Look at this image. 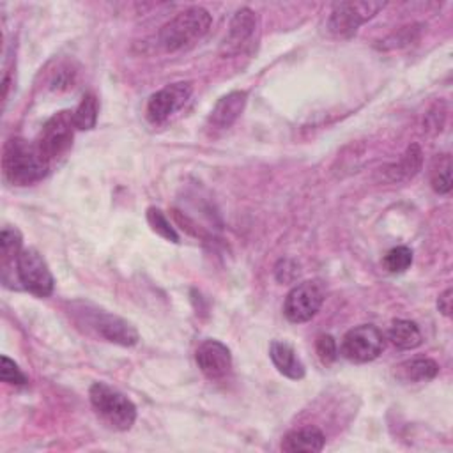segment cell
I'll use <instances>...</instances> for the list:
<instances>
[{
    "mask_svg": "<svg viewBox=\"0 0 453 453\" xmlns=\"http://www.w3.org/2000/svg\"><path fill=\"white\" fill-rule=\"evenodd\" d=\"M2 170L11 184L28 186L48 173L50 161L41 154L35 142L30 143L23 138H11L4 145Z\"/></svg>",
    "mask_w": 453,
    "mask_h": 453,
    "instance_id": "obj_1",
    "label": "cell"
},
{
    "mask_svg": "<svg viewBox=\"0 0 453 453\" xmlns=\"http://www.w3.org/2000/svg\"><path fill=\"white\" fill-rule=\"evenodd\" d=\"M212 16L203 7H188L166 21L157 32L159 46L168 51H182L198 42L211 28Z\"/></svg>",
    "mask_w": 453,
    "mask_h": 453,
    "instance_id": "obj_2",
    "label": "cell"
},
{
    "mask_svg": "<svg viewBox=\"0 0 453 453\" xmlns=\"http://www.w3.org/2000/svg\"><path fill=\"white\" fill-rule=\"evenodd\" d=\"M88 398L96 414L113 430H129L136 421L134 403L119 389L104 384L94 382L88 389Z\"/></svg>",
    "mask_w": 453,
    "mask_h": 453,
    "instance_id": "obj_3",
    "label": "cell"
},
{
    "mask_svg": "<svg viewBox=\"0 0 453 453\" xmlns=\"http://www.w3.org/2000/svg\"><path fill=\"white\" fill-rule=\"evenodd\" d=\"M326 285L320 280H306L292 287L283 301V315L294 324L311 320L322 308Z\"/></svg>",
    "mask_w": 453,
    "mask_h": 453,
    "instance_id": "obj_4",
    "label": "cell"
},
{
    "mask_svg": "<svg viewBox=\"0 0 453 453\" xmlns=\"http://www.w3.org/2000/svg\"><path fill=\"white\" fill-rule=\"evenodd\" d=\"M16 278L18 283L37 297H48L53 294L55 280L53 274L35 248H23L16 258Z\"/></svg>",
    "mask_w": 453,
    "mask_h": 453,
    "instance_id": "obj_5",
    "label": "cell"
},
{
    "mask_svg": "<svg viewBox=\"0 0 453 453\" xmlns=\"http://www.w3.org/2000/svg\"><path fill=\"white\" fill-rule=\"evenodd\" d=\"M384 2H366V0H350L338 2L333 5L327 18V30L334 37H350L357 28L372 19L379 11L384 9Z\"/></svg>",
    "mask_w": 453,
    "mask_h": 453,
    "instance_id": "obj_6",
    "label": "cell"
},
{
    "mask_svg": "<svg viewBox=\"0 0 453 453\" xmlns=\"http://www.w3.org/2000/svg\"><path fill=\"white\" fill-rule=\"evenodd\" d=\"M74 129L76 127L73 122V111H58L44 122L35 140V145L41 154L51 163L69 150V147L73 145Z\"/></svg>",
    "mask_w": 453,
    "mask_h": 453,
    "instance_id": "obj_7",
    "label": "cell"
},
{
    "mask_svg": "<svg viewBox=\"0 0 453 453\" xmlns=\"http://www.w3.org/2000/svg\"><path fill=\"white\" fill-rule=\"evenodd\" d=\"M386 338L373 324H361L349 329L342 338V354L354 363H368L384 350Z\"/></svg>",
    "mask_w": 453,
    "mask_h": 453,
    "instance_id": "obj_8",
    "label": "cell"
},
{
    "mask_svg": "<svg viewBox=\"0 0 453 453\" xmlns=\"http://www.w3.org/2000/svg\"><path fill=\"white\" fill-rule=\"evenodd\" d=\"M80 313L83 315L85 324L88 327H92L99 336H103L104 340H108L111 343L131 347V345L138 343V340H140L136 327L122 317L111 315V313L97 310V308H87V306H83V310H80Z\"/></svg>",
    "mask_w": 453,
    "mask_h": 453,
    "instance_id": "obj_9",
    "label": "cell"
},
{
    "mask_svg": "<svg viewBox=\"0 0 453 453\" xmlns=\"http://www.w3.org/2000/svg\"><path fill=\"white\" fill-rule=\"evenodd\" d=\"M191 85L188 81H177L166 85L154 92L147 101V119L152 124L166 122L173 113H177L191 97Z\"/></svg>",
    "mask_w": 453,
    "mask_h": 453,
    "instance_id": "obj_10",
    "label": "cell"
},
{
    "mask_svg": "<svg viewBox=\"0 0 453 453\" xmlns=\"http://www.w3.org/2000/svg\"><path fill=\"white\" fill-rule=\"evenodd\" d=\"M195 359L200 372L211 380L223 379L232 370V352L219 340H212V338L203 340L196 347Z\"/></svg>",
    "mask_w": 453,
    "mask_h": 453,
    "instance_id": "obj_11",
    "label": "cell"
},
{
    "mask_svg": "<svg viewBox=\"0 0 453 453\" xmlns=\"http://www.w3.org/2000/svg\"><path fill=\"white\" fill-rule=\"evenodd\" d=\"M257 14L250 7H241L230 19L226 37L223 41V53L235 55L242 51L244 46L250 44L257 32Z\"/></svg>",
    "mask_w": 453,
    "mask_h": 453,
    "instance_id": "obj_12",
    "label": "cell"
},
{
    "mask_svg": "<svg viewBox=\"0 0 453 453\" xmlns=\"http://www.w3.org/2000/svg\"><path fill=\"white\" fill-rule=\"evenodd\" d=\"M423 165V152L418 143H411L398 161L389 163L379 170V175L384 182H405L412 179Z\"/></svg>",
    "mask_w": 453,
    "mask_h": 453,
    "instance_id": "obj_13",
    "label": "cell"
},
{
    "mask_svg": "<svg viewBox=\"0 0 453 453\" xmlns=\"http://www.w3.org/2000/svg\"><path fill=\"white\" fill-rule=\"evenodd\" d=\"M246 101H248V94L244 90H234V92L225 94L223 97L218 99V103L211 110L209 122L216 129L230 127L244 111Z\"/></svg>",
    "mask_w": 453,
    "mask_h": 453,
    "instance_id": "obj_14",
    "label": "cell"
},
{
    "mask_svg": "<svg viewBox=\"0 0 453 453\" xmlns=\"http://www.w3.org/2000/svg\"><path fill=\"white\" fill-rule=\"evenodd\" d=\"M269 357H271L274 368L281 375H285L287 379L299 380L306 373V368H304L303 361L299 359L297 352L294 350V347L288 342H281V340L271 342V345H269Z\"/></svg>",
    "mask_w": 453,
    "mask_h": 453,
    "instance_id": "obj_15",
    "label": "cell"
},
{
    "mask_svg": "<svg viewBox=\"0 0 453 453\" xmlns=\"http://www.w3.org/2000/svg\"><path fill=\"white\" fill-rule=\"evenodd\" d=\"M326 444V435L317 426H303L288 432L281 441L285 453H319Z\"/></svg>",
    "mask_w": 453,
    "mask_h": 453,
    "instance_id": "obj_16",
    "label": "cell"
},
{
    "mask_svg": "<svg viewBox=\"0 0 453 453\" xmlns=\"http://www.w3.org/2000/svg\"><path fill=\"white\" fill-rule=\"evenodd\" d=\"M437 373L439 365L430 357H416L395 366V375L402 382H426L435 379Z\"/></svg>",
    "mask_w": 453,
    "mask_h": 453,
    "instance_id": "obj_17",
    "label": "cell"
},
{
    "mask_svg": "<svg viewBox=\"0 0 453 453\" xmlns=\"http://www.w3.org/2000/svg\"><path fill=\"white\" fill-rule=\"evenodd\" d=\"M388 338L400 350H412L423 342L418 324L407 319H395L388 329Z\"/></svg>",
    "mask_w": 453,
    "mask_h": 453,
    "instance_id": "obj_18",
    "label": "cell"
},
{
    "mask_svg": "<svg viewBox=\"0 0 453 453\" xmlns=\"http://www.w3.org/2000/svg\"><path fill=\"white\" fill-rule=\"evenodd\" d=\"M21 234L16 228L5 226L0 234V258H2V274L11 271V265H16V258L21 251Z\"/></svg>",
    "mask_w": 453,
    "mask_h": 453,
    "instance_id": "obj_19",
    "label": "cell"
},
{
    "mask_svg": "<svg viewBox=\"0 0 453 453\" xmlns=\"http://www.w3.org/2000/svg\"><path fill=\"white\" fill-rule=\"evenodd\" d=\"M430 184L434 191L446 195L451 191V157L449 154H437L430 165Z\"/></svg>",
    "mask_w": 453,
    "mask_h": 453,
    "instance_id": "obj_20",
    "label": "cell"
},
{
    "mask_svg": "<svg viewBox=\"0 0 453 453\" xmlns=\"http://www.w3.org/2000/svg\"><path fill=\"white\" fill-rule=\"evenodd\" d=\"M97 115H99V103H97V97L88 92V94L83 96V99L80 101V104H78L76 110L73 111L74 127L80 129V131H88V129L96 127Z\"/></svg>",
    "mask_w": 453,
    "mask_h": 453,
    "instance_id": "obj_21",
    "label": "cell"
},
{
    "mask_svg": "<svg viewBox=\"0 0 453 453\" xmlns=\"http://www.w3.org/2000/svg\"><path fill=\"white\" fill-rule=\"evenodd\" d=\"M382 265L391 274L405 273L412 265V250L409 246H395L382 257Z\"/></svg>",
    "mask_w": 453,
    "mask_h": 453,
    "instance_id": "obj_22",
    "label": "cell"
},
{
    "mask_svg": "<svg viewBox=\"0 0 453 453\" xmlns=\"http://www.w3.org/2000/svg\"><path fill=\"white\" fill-rule=\"evenodd\" d=\"M147 221H149L150 228H152L157 235H161L163 239H166V241H170V242H179V235H177L175 228L170 225L168 218L163 214L161 209H157V207H149V209H147Z\"/></svg>",
    "mask_w": 453,
    "mask_h": 453,
    "instance_id": "obj_23",
    "label": "cell"
},
{
    "mask_svg": "<svg viewBox=\"0 0 453 453\" xmlns=\"http://www.w3.org/2000/svg\"><path fill=\"white\" fill-rule=\"evenodd\" d=\"M419 35V28L418 25H412V27H403L400 28L398 32H393L391 35H388L384 41H380V48L382 50H393V48H402V46H407L411 44L412 41H416Z\"/></svg>",
    "mask_w": 453,
    "mask_h": 453,
    "instance_id": "obj_24",
    "label": "cell"
},
{
    "mask_svg": "<svg viewBox=\"0 0 453 453\" xmlns=\"http://www.w3.org/2000/svg\"><path fill=\"white\" fill-rule=\"evenodd\" d=\"M315 352H317V357L320 359L322 365H331L336 361L338 357V347H336V340L331 336V334H319L317 336V342H315Z\"/></svg>",
    "mask_w": 453,
    "mask_h": 453,
    "instance_id": "obj_25",
    "label": "cell"
},
{
    "mask_svg": "<svg viewBox=\"0 0 453 453\" xmlns=\"http://www.w3.org/2000/svg\"><path fill=\"white\" fill-rule=\"evenodd\" d=\"M0 379L5 384H12V386H25L28 382L27 375L19 370V366L9 359L7 356H2V365H0Z\"/></svg>",
    "mask_w": 453,
    "mask_h": 453,
    "instance_id": "obj_26",
    "label": "cell"
},
{
    "mask_svg": "<svg viewBox=\"0 0 453 453\" xmlns=\"http://www.w3.org/2000/svg\"><path fill=\"white\" fill-rule=\"evenodd\" d=\"M451 296H453L451 288H446V290L439 296V299H437V308H439V311H441L444 317H449V315H451Z\"/></svg>",
    "mask_w": 453,
    "mask_h": 453,
    "instance_id": "obj_27",
    "label": "cell"
}]
</instances>
